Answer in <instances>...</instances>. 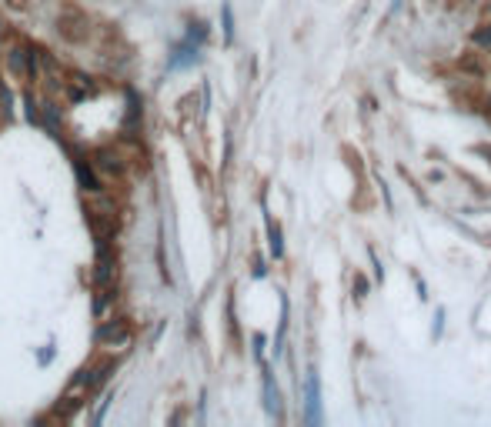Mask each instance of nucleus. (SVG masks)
<instances>
[{
	"label": "nucleus",
	"mask_w": 491,
	"mask_h": 427,
	"mask_svg": "<svg viewBox=\"0 0 491 427\" xmlns=\"http://www.w3.org/2000/svg\"><path fill=\"white\" fill-rule=\"evenodd\" d=\"M188 40H194V44H204V40H207V27H204V24H190L188 27Z\"/></svg>",
	"instance_id": "13"
},
{
	"label": "nucleus",
	"mask_w": 491,
	"mask_h": 427,
	"mask_svg": "<svg viewBox=\"0 0 491 427\" xmlns=\"http://www.w3.org/2000/svg\"><path fill=\"white\" fill-rule=\"evenodd\" d=\"M94 338L101 340V344H107V347H121V344L131 340V324H127V317L104 321V324L97 327V334H94Z\"/></svg>",
	"instance_id": "3"
},
{
	"label": "nucleus",
	"mask_w": 491,
	"mask_h": 427,
	"mask_svg": "<svg viewBox=\"0 0 491 427\" xmlns=\"http://www.w3.org/2000/svg\"><path fill=\"white\" fill-rule=\"evenodd\" d=\"M117 371V361H107V364H97V367H90V390H97L104 388L107 380H111V374Z\"/></svg>",
	"instance_id": "9"
},
{
	"label": "nucleus",
	"mask_w": 491,
	"mask_h": 427,
	"mask_svg": "<svg viewBox=\"0 0 491 427\" xmlns=\"http://www.w3.org/2000/svg\"><path fill=\"white\" fill-rule=\"evenodd\" d=\"M201 44H194V40H184L181 47L174 51V57H171V67H190V63H198V57H201Z\"/></svg>",
	"instance_id": "8"
},
{
	"label": "nucleus",
	"mask_w": 491,
	"mask_h": 427,
	"mask_svg": "<svg viewBox=\"0 0 491 427\" xmlns=\"http://www.w3.org/2000/svg\"><path fill=\"white\" fill-rule=\"evenodd\" d=\"M368 257H371V267H375V280H384V267H381V261H378V254H375V247L368 251Z\"/></svg>",
	"instance_id": "16"
},
{
	"label": "nucleus",
	"mask_w": 491,
	"mask_h": 427,
	"mask_svg": "<svg viewBox=\"0 0 491 427\" xmlns=\"http://www.w3.org/2000/svg\"><path fill=\"white\" fill-rule=\"evenodd\" d=\"M261 374H265V407L271 417H281V394H277V384L271 377V367L261 361Z\"/></svg>",
	"instance_id": "5"
},
{
	"label": "nucleus",
	"mask_w": 491,
	"mask_h": 427,
	"mask_svg": "<svg viewBox=\"0 0 491 427\" xmlns=\"http://www.w3.org/2000/svg\"><path fill=\"white\" fill-rule=\"evenodd\" d=\"M51 357H54V351H51V347H47V351H40V357H37V361H40V364H47Z\"/></svg>",
	"instance_id": "19"
},
{
	"label": "nucleus",
	"mask_w": 491,
	"mask_h": 427,
	"mask_svg": "<svg viewBox=\"0 0 491 427\" xmlns=\"http://www.w3.org/2000/svg\"><path fill=\"white\" fill-rule=\"evenodd\" d=\"M471 44L478 47V51H491V17L485 20L481 27H475V34H471Z\"/></svg>",
	"instance_id": "10"
},
{
	"label": "nucleus",
	"mask_w": 491,
	"mask_h": 427,
	"mask_svg": "<svg viewBox=\"0 0 491 427\" xmlns=\"http://www.w3.org/2000/svg\"><path fill=\"white\" fill-rule=\"evenodd\" d=\"M267 240H271V254L281 257V254H284V240H281V227H277L271 217H267Z\"/></svg>",
	"instance_id": "12"
},
{
	"label": "nucleus",
	"mask_w": 491,
	"mask_h": 427,
	"mask_svg": "<svg viewBox=\"0 0 491 427\" xmlns=\"http://www.w3.org/2000/svg\"><path fill=\"white\" fill-rule=\"evenodd\" d=\"M221 13H224V40L231 44V40H234V17H231V7L224 4V11Z\"/></svg>",
	"instance_id": "14"
},
{
	"label": "nucleus",
	"mask_w": 491,
	"mask_h": 427,
	"mask_svg": "<svg viewBox=\"0 0 491 427\" xmlns=\"http://www.w3.org/2000/svg\"><path fill=\"white\" fill-rule=\"evenodd\" d=\"M90 163H94L104 177H114V180L124 177V171H127V161L117 151H111V147H97V151L90 154Z\"/></svg>",
	"instance_id": "2"
},
{
	"label": "nucleus",
	"mask_w": 491,
	"mask_h": 427,
	"mask_svg": "<svg viewBox=\"0 0 491 427\" xmlns=\"http://www.w3.org/2000/svg\"><path fill=\"white\" fill-rule=\"evenodd\" d=\"M74 174L77 180H80V187L87 190V194H101L104 184H101V177L90 171V161H74Z\"/></svg>",
	"instance_id": "6"
},
{
	"label": "nucleus",
	"mask_w": 491,
	"mask_h": 427,
	"mask_svg": "<svg viewBox=\"0 0 491 427\" xmlns=\"http://www.w3.org/2000/svg\"><path fill=\"white\" fill-rule=\"evenodd\" d=\"M40 124L47 127V134L61 137V127H63V117H61V107L54 101H44L40 104Z\"/></svg>",
	"instance_id": "7"
},
{
	"label": "nucleus",
	"mask_w": 491,
	"mask_h": 427,
	"mask_svg": "<svg viewBox=\"0 0 491 427\" xmlns=\"http://www.w3.org/2000/svg\"><path fill=\"white\" fill-rule=\"evenodd\" d=\"M114 287H97V297H94V314L101 317V314H107V307L114 304Z\"/></svg>",
	"instance_id": "11"
},
{
	"label": "nucleus",
	"mask_w": 491,
	"mask_h": 427,
	"mask_svg": "<svg viewBox=\"0 0 491 427\" xmlns=\"http://www.w3.org/2000/svg\"><path fill=\"white\" fill-rule=\"evenodd\" d=\"M304 424H321V380L315 367L308 371V380H304Z\"/></svg>",
	"instance_id": "1"
},
{
	"label": "nucleus",
	"mask_w": 491,
	"mask_h": 427,
	"mask_svg": "<svg viewBox=\"0 0 491 427\" xmlns=\"http://www.w3.org/2000/svg\"><path fill=\"white\" fill-rule=\"evenodd\" d=\"M428 180H431V184H441V180H444V174H441V171H431Z\"/></svg>",
	"instance_id": "18"
},
{
	"label": "nucleus",
	"mask_w": 491,
	"mask_h": 427,
	"mask_svg": "<svg viewBox=\"0 0 491 427\" xmlns=\"http://www.w3.org/2000/svg\"><path fill=\"white\" fill-rule=\"evenodd\" d=\"M488 113H491V97H488Z\"/></svg>",
	"instance_id": "22"
},
{
	"label": "nucleus",
	"mask_w": 491,
	"mask_h": 427,
	"mask_svg": "<svg viewBox=\"0 0 491 427\" xmlns=\"http://www.w3.org/2000/svg\"><path fill=\"white\" fill-rule=\"evenodd\" d=\"M404 0H394V4H391V11H398V7H401Z\"/></svg>",
	"instance_id": "20"
},
{
	"label": "nucleus",
	"mask_w": 491,
	"mask_h": 427,
	"mask_svg": "<svg viewBox=\"0 0 491 427\" xmlns=\"http://www.w3.org/2000/svg\"><path fill=\"white\" fill-rule=\"evenodd\" d=\"M365 294H368L365 274H354V301H365Z\"/></svg>",
	"instance_id": "15"
},
{
	"label": "nucleus",
	"mask_w": 491,
	"mask_h": 427,
	"mask_svg": "<svg viewBox=\"0 0 491 427\" xmlns=\"http://www.w3.org/2000/svg\"><path fill=\"white\" fill-rule=\"evenodd\" d=\"M485 17H491V4H488V7H485Z\"/></svg>",
	"instance_id": "21"
},
{
	"label": "nucleus",
	"mask_w": 491,
	"mask_h": 427,
	"mask_svg": "<svg viewBox=\"0 0 491 427\" xmlns=\"http://www.w3.org/2000/svg\"><path fill=\"white\" fill-rule=\"evenodd\" d=\"M267 274V267H265V261H257V264H254V277H265Z\"/></svg>",
	"instance_id": "17"
},
{
	"label": "nucleus",
	"mask_w": 491,
	"mask_h": 427,
	"mask_svg": "<svg viewBox=\"0 0 491 427\" xmlns=\"http://www.w3.org/2000/svg\"><path fill=\"white\" fill-rule=\"evenodd\" d=\"M94 284H97V287H114V284H117V257H114L111 251H97Z\"/></svg>",
	"instance_id": "4"
}]
</instances>
